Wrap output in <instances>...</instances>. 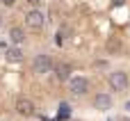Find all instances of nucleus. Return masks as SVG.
Returning a JSON list of instances; mask_svg holds the SVG:
<instances>
[{
  "label": "nucleus",
  "instance_id": "obj_1",
  "mask_svg": "<svg viewBox=\"0 0 130 121\" xmlns=\"http://www.w3.org/2000/svg\"><path fill=\"white\" fill-rule=\"evenodd\" d=\"M50 69H53V59H50V55H46V53L34 55V59H32V71H34V73L43 75V73H48Z\"/></svg>",
  "mask_w": 130,
  "mask_h": 121
},
{
  "label": "nucleus",
  "instance_id": "obj_2",
  "mask_svg": "<svg viewBox=\"0 0 130 121\" xmlns=\"http://www.w3.org/2000/svg\"><path fill=\"white\" fill-rule=\"evenodd\" d=\"M107 82H110V87L114 89V92H123V89H128V73H123V71H112L110 73V78H107Z\"/></svg>",
  "mask_w": 130,
  "mask_h": 121
},
{
  "label": "nucleus",
  "instance_id": "obj_3",
  "mask_svg": "<svg viewBox=\"0 0 130 121\" xmlns=\"http://www.w3.org/2000/svg\"><path fill=\"white\" fill-rule=\"evenodd\" d=\"M25 25L32 27V30H41V27L46 25V16H43V11H39V9H30V11L25 14Z\"/></svg>",
  "mask_w": 130,
  "mask_h": 121
},
{
  "label": "nucleus",
  "instance_id": "obj_4",
  "mask_svg": "<svg viewBox=\"0 0 130 121\" xmlns=\"http://www.w3.org/2000/svg\"><path fill=\"white\" fill-rule=\"evenodd\" d=\"M69 92L73 94V96H85L87 92H89V80L87 78H71V82H69Z\"/></svg>",
  "mask_w": 130,
  "mask_h": 121
},
{
  "label": "nucleus",
  "instance_id": "obj_5",
  "mask_svg": "<svg viewBox=\"0 0 130 121\" xmlns=\"http://www.w3.org/2000/svg\"><path fill=\"white\" fill-rule=\"evenodd\" d=\"M16 112H18L21 117H34V103H32L30 98L21 96V98L16 101Z\"/></svg>",
  "mask_w": 130,
  "mask_h": 121
},
{
  "label": "nucleus",
  "instance_id": "obj_6",
  "mask_svg": "<svg viewBox=\"0 0 130 121\" xmlns=\"http://www.w3.org/2000/svg\"><path fill=\"white\" fill-rule=\"evenodd\" d=\"M94 108H96V110H110V108H112V98H110L107 94H98V96L94 98Z\"/></svg>",
  "mask_w": 130,
  "mask_h": 121
},
{
  "label": "nucleus",
  "instance_id": "obj_7",
  "mask_svg": "<svg viewBox=\"0 0 130 121\" xmlns=\"http://www.w3.org/2000/svg\"><path fill=\"white\" fill-rule=\"evenodd\" d=\"M9 41L16 43V46H21V43L25 41V30H23V27H11V30H9Z\"/></svg>",
  "mask_w": 130,
  "mask_h": 121
},
{
  "label": "nucleus",
  "instance_id": "obj_8",
  "mask_svg": "<svg viewBox=\"0 0 130 121\" xmlns=\"http://www.w3.org/2000/svg\"><path fill=\"white\" fill-rule=\"evenodd\" d=\"M55 78H57L59 82L69 80V78H71V66H69V64H59V66L55 69Z\"/></svg>",
  "mask_w": 130,
  "mask_h": 121
},
{
  "label": "nucleus",
  "instance_id": "obj_9",
  "mask_svg": "<svg viewBox=\"0 0 130 121\" xmlns=\"http://www.w3.org/2000/svg\"><path fill=\"white\" fill-rule=\"evenodd\" d=\"M5 57H7L9 62H21V59H23V53H21V48H7Z\"/></svg>",
  "mask_w": 130,
  "mask_h": 121
},
{
  "label": "nucleus",
  "instance_id": "obj_10",
  "mask_svg": "<svg viewBox=\"0 0 130 121\" xmlns=\"http://www.w3.org/2000/svg\"><path fill=\"white\" fill-rule=\"evenodd\" d=\"M66 41H69V30H66V27H59V30H57V39H55V43H57V46H64Z\"/></svg>",
  "mask_w": 130,
  "mask_h": 121
},
{
  "label": "nucleus",
  "instance_id": "obj_11",
  "mask_svg": "<svg viewBox=\"0 0 130 121\" xmlns=\"http://www.w3.org/2000/svg\"><path fill=\"white\" fill-rule=\"evenodd\" d=\"M66 117H69V105L62 103V105H59V119H66Z\"/></svg>",
  "mask_w": 130,
  "mask_h": 121
},
{
  "label": "nucleus",
  "instance_id": "obj_12",
  "mask_svg": "<svg viewBox=\"0 0 130 121\" xmlns=\"http://www.w3.org/2000/svg\"><path fill=\"white\" fill-rule=\"evenodd\" d=\"M25 2H27V5H32V7H34V9H37V7H41V5H43V0H25Z\"/></svg>",
  "mask_w": 130,
  "mask_h": 121
},
{
  "label": "nucleus",
  "instance_id": "obj_13",
  "mask_svg": "<svg viewBox=\"0 0 130 121\" xmlns=\"http://www.w3.org/2000/svg\"><path fill=\"white\" fill-rule=\"evenodd\" d=\"M0 2H2L5 7H14V5H16V0H0Z\"/></svg>",
  "mask_w": 130,
  "mask_h": 121
},
{
  "label": "nucleus",
  "instance_id": "obj_14",
  "mask_svg": "<svg viewBox=\"0 0 130 121\" xmlns=\"http://www.w3.org/2000/svg\"><path fill=\"white\" fill-rule=\"evenodd\" d=\"M114 5H123V0H114Z\"/></svg>",
  "mask_w": 130,
  "mask_h": 121
},
{
  "label": "nucleus",
  "instance_id": "obj_15",
  "mask_svg": "<svg viewBox=\"0 0 130 121\" xmlns=\"http://www.w3.org/2000/svg\"><path fill=\"white\" fill-rule=\"evenodd\" d=\"M128 110H130V101H128Z\"/></svg>",
  "mask_w": 130,
  "mask_h": 121
},
{
  "label": "nucleus",
  "instance_id": "obj_16",
  "mask_svg": "<svg viewBox=\"0 0 130 121\" xmlns=\"http://www.w3.org/2000/svg\"><path fill=\"white\" fill-rule=\"evenodd\" d=\"M0 25H2V18H0Z\"/></svg>",
  "mask_w": 130,
  "mask_h": 121
},
{
  "label": "nucleus",
  "instance_id": "obj_17",
  "mask_svg": "<svg viewBox=\"0 0 130 121\" xmlns=\"http://www.w3.org/2000/svg\"><path fill=\"white\" fill-rule=\"evenodd\" d=\"M57 2H62V0H57Z\"/></svg>",
  "mask_w": 130,
  "mask_h": 121
},
{
  "label": "nucleus",
  "instance_id": "obj_18",
  "mask_svg": "<svg viewBox=\"0 0 130 121\" xmlns=\"http://www.w3.org/2000/svg\"><path fill=\"white\" fill-rule=\"evenodd\" d=\"M126 121H130V119H126Z\"/></svg>",
  "mask_w": 130,
  "mask_h": 121
}]
</instances>
